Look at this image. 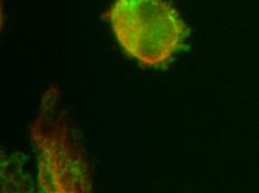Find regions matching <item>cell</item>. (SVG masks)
<instances>
[{"instance_id": "6da1fadb", "label": "cell", "mask_w": 259, "mask_h": 193, "mask_svg": "<svg viewBox=\"0 0 259 193\" xmlns=\"http://www.w3.org/2000/svg\"><path fill=\"white\" fill-rule=\"evenodd\" d=\"M107 16L124 51L145 66L165 65L187 35L186 25L163 0H115Z\"/></svg>"}, {"instance_id": "7a4b0ae2", "label": "cell", "mask_w": 259, "mask_h": 193, "mask_svg": "<svg viewBox=\"0 0 259 193\" xmlns=\"http://www.w3.org/2000/svg\"><path fill=\"white\" fill-rule=\"evenodd\" d=\"M39 154V184L45 192H84L89 172L82 152L63 119L39 116L34 126Z\"/></svg>"}]
</instances>
